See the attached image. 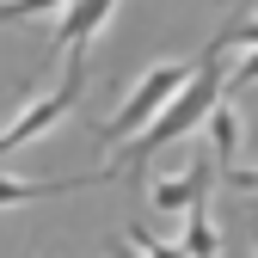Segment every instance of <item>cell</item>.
<instances>
[{"label":"cell","instance_id":"8992f818","mask_svg":"<svg viewBox=\"0 0 258 258\" xmlns=\"http://www.w3.org/2000/svg\"><path fill=\"white\" fill-rule=\"evenodd\" d=\"M209 190H215V154H197L178 178H160V184H154V209L178 215V209H190V203H203Z\"/></svg>","mask_w":258,"mask_h":258},{"label":"cell","instance_id":"30bf717a","mask_svg":"<svg viewBox=\"0 0 258 258\" xmlns=\"http://www.w3.org/2000/svg\"><path fill=\"white\" fill-rule=\"evenodd\" d=\"M68 0H0V25H19V19H49L61 13Z\"/></svg>","mask_w":258,"mask_h":258},{"label":"cell","instance_id":"5bb4252c","mask_svg":"<svg viewBox=\"0 0 258 258\" xmlns=\"http://www.w3.org/2000/svg\"><path fill=\"white\" fill-rule=\"evenodd\" d=\"M111 258H136V252H129V246H123V240H111Z\"/></svg>","mask_w":258,"mask_h":258},{"label":"cell","instance_id":"277c9868","mask_svg":"<svg viewBox=\"0 0 258 258\" xmlns=\"http://www.w3.org/2000/svg\"><path fill=\"white\" fill-rule=\"evenodd\" d=\"M117 7H123V0H68V7L55 13V19H61V25H55V55H86L92 37L111 25Z\"/></svg>","mask_w":258,"mask_h":258},{"label":"cell","instance_id":"5b68a950","mask_svg":"<svg viewBox=\"0 0 258 258\" xmlns=\"http://www.w3.org/2000/svg\"><path fill=\"white\" fill-rule=\"evenodd\" d=\"M117 166L105 160L99 172H74V178H0V209H19V203H43V197H68V190H92V184H111Z\"/></svg>","mask_w":258,"mask_h":258},{"label":"cell","instance_id":"4fadbf2b","mask_svg":"<svg viewBox=\"0 0 258 258\" xmlns=\"http://www.w3.org/2000/svg\"><path fill=\"white\" fill-rule=\"evenodd\" d=\"M228 184H234V190H258V166H246V172L228 166Z\"/></svg>","mask_w":258,"mask_h":258},{"label":"cell","instance_id":"52a82bcc","mask_svg":"<svg viewBox=\"0 0 258 258\" xmlns=\"http://www.w3.org/2000/svg\"><path fill=\"white\" fill-rule=\"evenodd\" d=\"M184 258H221V234H215V215H209V197L184 209V240H178Z\"/></svg>","mask_w":258,"mask_h":258},{"label":"cell","instance_id":"ba28073f","mask_svg":"<svg viewBox=\"0 0 258 258\" xmlns=\"http://www.w3.org/2000/svg\"><path fill=\"white\" fill-rule=\"evenodd\" d=\"M228 49H258V19H240V13H234V19L209 37V49H203V55H215V61H221Z\"/></svg>","mask_w":258,"mask_h":258},{"label":"cell","instance_id":"8fae6325","mask_svg":"<svg viewBox=\"0 0 258 258\" xmlns=\"http://www.w3.org/2000/svg\"><path fill=\"white\" fill-rule=\"evenodd\" d=\"M129 246H136V258H184L178 240H160V234H148V228H129Z\"/></svg>","mask_w":258,"mask_h":258},{"label":"cell","instance_id":"7c38bea8","mask_svg":"<svg viewBox=\"0 0 258 258\" xmlns=\"http://www.w3.org/2000/svg\"><path fill=\"white\" fill-rule=\"evenodd\" d=\"M228 86H258V49H246V55H240V68L228 74Z\"/></svg>","mask_w":258,"mask_h":258},{"label":"cell","instance_id":"6da1fadb","mask_svg":"<svg viewBox=\"0 0 258 258\" xmlns=\"http://www.w3.org/2000/svg\"><path fill=\"white\" fill-rule=\"evenodd\" d=\"M221 99H228V74H221V61H215V55H197V61H190V74H184V86L172 92L166 105H160V117L142 129V136H129V142H123V154L111 160V166H117V172H123V166H129V172H142L166 142L190 136V129H197Z\"/></svg>","mask_w":258,"mask_h":258},{"label":"cell","instance_id":"9c48e42d","mask_svg":"<svg viewBox=\"0 0 258 258\" xmlns=\"http://www.w3.org/2000/svg\"><path fill=\"white\" fill-rule=\"evenodd\" d=\"M209 142H215V160H234V148H240V117H234V105H215L209 117Z\"/></svg>","mask_w":258,"mask_h":258},{"label":"cell","instance_id":"7a4b0ae2","mask_svg":"<svg viewBox=\"0 0 258 258\" xmlns=\"http://www.w3.org/2000/svg\"><path fill=\"white\" fill-rule=\"evenodd\" d=\"M80 92H86V55H68L61 80H55V86H43L31 105H19V111H13V123L0 129V160H7V154H19L25 142L49 136V129H55L61 117H68V111L80 105Z\"/></svg>","mask_w":258,"mask_h":258},{"label":"cell","instance_id":"3957f363","mask_svg":"<svg viewBox=\"0 0 258 258\" xmlns=\"http://www.w3.org/2000/svg\"><path fill=\"white\" fill-rule=\"evenodd\" d=\"M184 74H190V61H154V68L136 80V86H129V99L99 123V142H111V148H123L129 136H142V129L160 117V105H166L172 99V92L184 86Z\"/></svg>","mask_w":258,"mask_h":258}]
</instances>
